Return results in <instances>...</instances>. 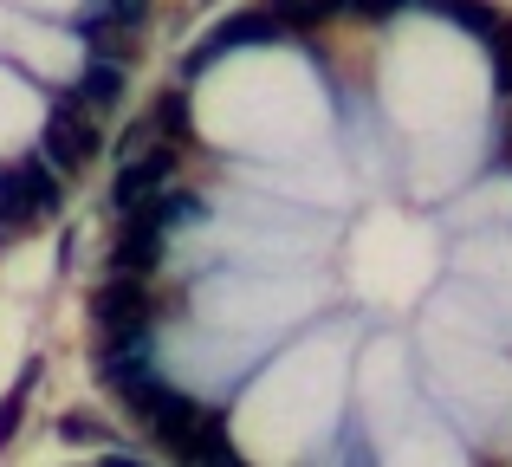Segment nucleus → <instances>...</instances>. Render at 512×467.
I'll use <instances>...</instances> for the list:
<instances>
[{
    "label": "nucleus",
    "mask_w": 512,
    "mask_h": 467,
    "mask_svg": "<svg viewBox=\"0 0 512 467\" xmlns=\"http://www.w3.org/2000/svg\"><path fill=\"white\" fill-rule=\"evenodd\" d=\"M150 312H156V299L137 273H111L98 286V299H91V318L104 325V338L111 331H150Z\"/></svg>",
    "instance_id": "nucleus-1"
},
{
    "label": "nucleus",
    "mask_w": 512,
    "mask_h": 467,
    "mask_svg": "<svg viewBox=\"0 0 512 467\" xmlns=\"http://www.w3.org/2000/svg\"><path fill=\"white\" fill-rule=\"evenodd\" d=\"M169 169H175V150H163V143H150V150L124 156V169H117V182H111V208L130 221L156 189H169Z\"/></svg>",
    "instance_id": "nucleus-2"
},
{
    "label": "nucleus",
    "mask_w": 512,
    "mask_h": 467,
    "mask_svg": "<svg viewBox=\"0 0 512 467\" xmlns=\"http://www.w3.org/2000/svg\"><path fill=\"white\" fill-rule=\"evenodd\" d=\"M163 448L175 461H208V467H234V442H227V429H221V416L214 409H188L182 422L163 435Z\"/></svg>",
    "instance_id": "nucleus-3"
},
{
    "label": "nucleus",
    "mask_w": 512,
    "mask_h": 467,
    "mask_svg": "<svg viewBox=\"0 0 512 467\" xmlns=\"http://www.w3.org/2000/svg\"><path fill=\"white\" fill-rule=\"evenodd\" d=\"M104 150V137L91 124H78V111H52V124H46V137H39V156H46L59 176H72V169H85L91 156Z\"/></svg>",
    "instance_id": "nucleus-4"
},
{
    "label": "nucleus",
    "mask_w": 512,
    "mask_h": 467,
    "mask_svg": "<svg viewBox=\"0 0 512 467\" xmlns=\"http://www.w3.org/2000/svg\"><path fill=\"white\" fill-rule=\"evenodd\" d=\"M150 370H156L150 331H111V344H104V357H98V377L111 383V390H124V383L150 377Z\"/></svg>",
    "instance_id": "nucleus-5"
},
{
    "label": "nucleus",
    "mask_w": 512,
    "mask_h": 467,
    "mask_svg": "<svg viewBox=\"0 0 512 467\" xmlns=\"http://www.w3.org/2000/svg\"><path fill=\"white\" fill-rule=\"evenodd\" d=\"M156 260H163V228H156V221H137V215H130V228L117 234V247H111V273H137V279H150V273H156Z\"/></svg>",
    "instance_id": "nucleus-6"
},
{
    "label": "nucleus",
    "mask_w": 512,
    "mask_h": 467,
    "mask_svg": "<svg viewBox=\"0 0 512 467\" xmlns=\"http://www.w3.org/2000/svg\"><path fill=\"white\" fill-rule=\"evenodd\" d=\"M137 215L156 221V228H195V221H208V202H201V195H188V189H169V195L156 189Z\"/></svg>",
    "instance_id": "nucleus-7"
},
{
    "label": "nucleus",
    "mask_w": 512,
    "mask_h": 467,
    "mask_svg": "<svg viewBox=\"0 0 512 467\" xmlns=\"http://www.w3.org/2000/svg\"><path fill=\"white\" fill-rule=\"evenodd\" d=\"M266 39H279V20L273 13H234V20H221L208 33L214 52H234V46H266Z\"/></svg>",
    "instance_id": "nucleus-8"
},
{
    "label": "nucleus",
    "mask_w": 512,
    "mask_h": 467,
    "mask_svg": "<svg viewBox=\"0 0 512 467\" xmlns=\"http://www.w3.org/2000/svg\"><path fill=\"white\" fill-rule=\"evenodd\" d=\"M72 98L91 104V111H98V104H117V98H124V65H117V59H91L85 72H78Z\"/></svg>",
    "instance_id": "nucleus-9"
},
{
    "label": "nucleus",
    "mask_w": 512,
    "mask_h": 467,
    "mask_svg": "<svg viewBox=\"0 0 512 467\" xmlns=\"http://www.w3.org/2000/svg\"><path fill=\"white\" fill-rule=\"evenodd\" d=\"M72 33L85 39V46L98 52V59H117V65L130 59V39H124V26H117V20H104L98 7H91V13H78V20H72Z\"/></svg>",
    "instance_id": "nucleus-10"
},
{
    "label": "nucleus",
    "mask_w": 512,
    "mask_h": 467,
    "mask_svg": "<svg viewBox=\"0 0 512 467\" xmlns=\"http://www.w3.org/2000/svg\"><path fill=\"white\" fill-rule=\"evenodd\" d=\"M33 383H39V357H26L20 364V377H13V390L0 396V448L20 435V422H26V403H33Z\"/></svg>",
    "instance_id": "nucleus-11"
},
{
    "label": "nucleus",
    "mask_w": 512,
    "mask_h": 467,
    "mask_svg": "<svg viewBox=\"0 0 512 467\" xmlns=\"http://www.w3.org/2000/svg\"><path fill=\"white\" fill-rule=\"evenodd\" d=\"M266 13L279 20V33H312V26H325L338 13V0H273Z\"/></svg>",
    "instance_id": "nucleus-12"
},
{
    "label": "nucleus",
    "mask_w": 512,
    "mask_h": 467,
    "mask_svg": "<svg viewBox=\"0 0 512 467\" xmlns=\"http://www.w3.org/2000/svg\"><path fill=\"white\" fill-rule=\"evenodd\" d=\"M20 176H26V195H33V215L39 221L65 208V182H59V169H52V163H26Z\"/></svg>",
    "instance_id": "nucleus-13"
},
{
    "label": "nucleus",
    "mask_w": 512,
    "mask_h": 467,
    "mask_svg": "<svg viewBox=\"0 0 512 467\" xmlns=\"http://www.w3.org/2000/svg\"><path fill=\"white\" fill-rule=\"evenodd\" d=\"M415 7L441 13V20L467 26V33H493V26H500V13H493V7H480V0H415Z\"/></svg>",
    "instance_id": "nucleus-14"
},
{
    "label": "nucleus",
    "mask_w": 512,
    "mask_h": 467,
    "mask_svg": "<svg viewBox=\"0 0 512 467\" xmlns=\"http://www.w3.org/2000/svg\"><path fill=\"white\" fill-rule=\"evenodd\" d=\"M20 221H39L33 195H26V176L20 169H0V228H20Z\"/></svg>",
    "instance_id": "nucleus-15"
},
{
    "label": "nucleus",
    "mask_w": 512,
    "mask_h": 467,
    "mask_svg": "<svg viewBox=\"0 0 512 467\" xmlns=\"http://www.w3.org/2000/svg\"><path fill=\"white\" fill-rule=\"evenodd\" d=\"M156 130H169V137H188V98L182 91H163V98H156V117H150Z\"/></svg>",
    "instance_id": "nucleus-16"
},
{
    "label": "nucleus",
    "mask_w": 512,
    "mask_h": 467,
    "mask_svg": "<svg viewBox=\"0 0 512 467\" xmlns=\"http://www.w3.org/2000/svg\"><path fill=\"white\" fill-rule=\"evenodd\" d=\"M98 13H104V20H117V26L130 33V26L150 20V0H98Z\"/></svg>",
    "instance_id": "nucleus-17"
},
{
    "label": "nucleus",
    "mask_w": 512,
    "mask_h": 467,
    "mask_svg": "<svg viewBox=\"0 0 512 467\" xmlns=\"http://www.w3.org/2000/svg\"><path fill=\"white\" fill-rule=\"evenodd\" d=\"M59 435H65V442H91V448H111V429H98V422H85V416H65V422H59Z\"/></svg>",
    "instance_id": "nucleus-18"
},
{
    "label": "nucleus",
    "mask_w": 512,
    "mask_h": 467,
    "mask_svg": "<svg viewBox=\"0 0 512 467\" xmlns=\"http://www.w3.org/2000/svg\"><path fill=\"white\" fill-rule=\"evenodd\" d=\"M150 143H156V124L143 117V124H130L124 137H117V150H124V156H137V150H150Z\"/></svg>",
    "instance_id": "nucleus-19"
},
{
    "label": "nucleus",
    "mask_w": 512,
    "mask_h": 467,
    "mask_svg": "<svg viewBox=\"0 0 512 467\" xmlns=\"http://www.w3.org/2000/svg\"><path fill=\"white\" fill-rule=\"evenodd\" d=\"M214 59H221V52H214L208 39H201V46H195V52H188V59H182V78H201V72H208V65H214Z\"/></svg>",
    "instance_id": "nucleus-20"
},
{
    "label": "nucleus",
    "mask_w": 512,
    "mask_h": 467,
    "mask_svg": "<svg viewBox=\"0 0 512 467\" xmlns=\"http://www.w3.org/2000/svg\"><path fill=\"white\" fill-rule=\"evenodd\" d=\"M350 7H363V13H402V7H415V0H350Z\"/></svg>",
    "instance_id": "nucleus-21"
}]
</instances>
